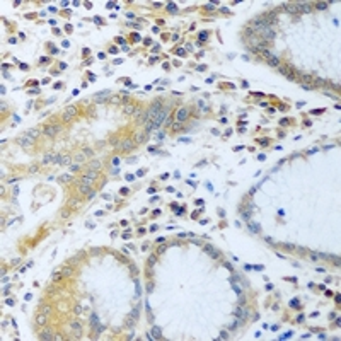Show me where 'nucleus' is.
Returning <instances> with one entry per match:
<instances>
[{
    "instance_id": "nucleus-14",
    "label": "nucleus",
    "mask_w": 341,
    "mask_h": 341,
    "mask_svg": "<svg viewBox=\"0 0 341 341\" xmlns=\"http://www.w3.org/2000/svg\"><path fill=\"white\" fill-rule=\"evenodd\" d=\"M46 321H48V317H46V314H38V317H36V324L38 326H45L46 324Z\"/></svg>"
},
{
    "instance_id": "nucleus-56",
    "label": "nucleus",
    "mask_w": 341,
    "mask_h": 341,
    "mask_svg": "<svg viewBox=\"0 0 341 341\" xmlns=\"http://www.w3.org/2000/svg\"><path fill=\"white\" fill-rule=\"evenodd\" d=\"M254 270H258V271H261V270H263V264H256V266H254Z\"/></svg>"
},
{
    "instance_id": "nucleus-20",
    "label": "nucleus",
    "mask_w": 341,
    "mask_h": 341,
    "mask_svg": "<svg viewBox=\"0 0 341 341\" xmlns=\"http://www.w3.org/2000/svg\"><path fill=\"white\" fill-rule=\"evenodd\" d=\"M58 181L60 183H70V181H74V176H72V174H63V176L58 177Z\"/></svg>"
},
{
    "instance_id": "nucleus-52",
    "label": "nucleus",
    "mask_w": 341,
    "mask_h": 341,
    "mask_svg": "<svg viewBox=\"0 0 341 341\" xmlns=\"http://www.w3.org/2000/svg\"><path fill=\"white\" fill-rule=\"evenodd\" d=\"M176 53H177V55H184V49H183V48H177Z\"/></svg>"
},
{
    "instance_id": "nucleus-41",
    "label": "nucleus",
    "mask_w": 341,
    "mask_h": 341,
    "mask_svg": "<svg viewBox=\"0 0 341 341\" xmlns=\"http://www.w3.org/2000/svg\"><path fill=\"white\" fill-rule=\"evenodd\" d=\"M154 264H155V256H150V258H148V266L152 268Z\"/></svg>"
},
{
    "instance_id": "nucleus-35",
    "label": "nucleus",
    "mask_w": 341,
    "mask_h": 341,
    "mask_svg": "<svg viewBox=\"0 0 341 341\" xmlns=\"http://www.w3.org/2000/svg\"><path fill=\"white\" fill-rule=\"evenodd\" d=\"M249 229H251V232H259L258 223H252V222H251V223H249Z\"/></svg>"
},
{
    "instance_id": "nucleus-53",
    "label": "nucleus",
    "mask_w": 341,
    "mask_h": 341,
    "mask_svg": "<svg viewBox=\"0 0 341 341\" xmlns=\"http://www.w3.org/2000/svg\"><path fill=\"white\" fill-rule=\"evenodd\" d=\"M164 251H165V246H160L159 249H157V252H159V254H160V252H164Z\"/></svg>"
},
{
    "instance_id": "nucleus-61",
    "label": "nucleus",
    "mask_w": 341,
    "mask_h": 341,
    "mask_svg": "<svg viewBox=\"0 0 341 341\" xmlns=\"http://www.w3.org/2000/svg\"><path fill=\"white\" fill-rule=\"evenodd\" d=\"M74 310H75V314H80V312H82V310H80V307H78V305H77V307L74 309Z\"/></svg>"
},
{
    "instance_id": "nucleus-50",
    "label": "nucleus",
    "mask_w": 341,
    "mask_h": 341,
    "mask_svg": "<svg viewBox=\"0 0 341 341\" xmlns=\"http://www.w3.org/2000/svg\"><path fill=\"white\" fill-rule=\"evenodd\" d=\"M29 171H31V172H38V165H31Z\"/></svg>"
},
{
    "instance_id": "nucleus-3",
    "label": "nucleus",
    "mask_w": 341,
    "mask_h": 341,
    "mask_svg": "<svg viewBox=\"0 0 341 341\" xmlns=\"http://www.w3.org/2000/svg\"><path fill=\"white\" fill-rule=\"evenodd\" d=\"M75 116H77V109H75L74 106H68L65 107V111H63V121H70V119H74Z\"/></svg>"
},
{
    "instance_id": "nucleus-23",
    "label": "nucleus",
    "mask_w": 341,
    "mask_h": 341,
    "mask_svg": "<svg viewBox=\"0 0 341 341\" xmlns=\"http://www.w3.org/2000/svg\"><path fill=\"white\" fill-rule=\"evenodd\" d=\"M268 63H270V65H271V67H278V65H280V58L273 55V56L270 58V60H268Z\"/></svg>"
},
{
    "instance_id": "nucleus-51",
    "label": "nucleus",
    "mask_w": 341,
    "mask_h": 341,
    "mask_svg": "<svg viewBox=\"0 0 341 341\" xmlns=\"http://www.w3.org/2000/svg\"><path fill=\"white\" fill-rule=\"evenodd\" d=\"M109 53H118V48H116V46H113V48H109Z\"/></svg>"
},
{
    "instance_id": "nucleus-33",
    "label": "nucleus",
    "mask_w": 341,
    "mask_h": 341,
    "mask_svg": "<svg viewBox=\"0 0 341 341\" xmlns=\"http://www.w3.org/2000/svg\"><path fill=\"white\" fill-rule=\"evenodd\" d=\"M152 338H157V339L160 338V329H159V328H154V329H152Z\"/></svg>"
},
{
    "instance_id": "nucleus-26",
    "label": "nucleus",
    "mask_w": 341,
    "mask_h": 341,
    "mask_svg": "<svg viewBox=\"0 0 341 341\" xmlns=\"http://www.w3.org/2000/svg\"><path fill=\"white\" fill-rule=\"evenodd\" d=\"M72 159H74V157H70V155H63L62 165H70V164H72Z\"/></svg>"
},
{
    "instance_id": "nucleus-32",
    "label": "nucleus",
    "mask_w": 341,
    "mask_h": 341,
    "mask_svg": "<svg viewBox=\"0 0 341 341\" xmlns=\"http://www.w3.org/2000/svg\"><path fill=\"white\" fill-rule=\"evenodd\" d=\"M109 103H113V104H121V96H114V97H111V99H109Z\"/></svg>"
},
{
    "instance_id": "nucleus-10",
    "label": "nucleus",
    "mask_w": 341,
    "mask_h": 341,
    "mask_svg": "<svg viewBox=\"0 0 341 341\" xmlns=\"http://www.w3.org/2000/svg\"><path fill=\"white\" fill-rule=\"evenodd\" d=\"M53 333H51V329H43L41 333H39V339H53Z\"/></svg>"
},
{
    "instance_id": "nucleus-6",
    "label": "nucleus",
    "mask_w": 341,
    "mask_h": 341,
    "mask_svg": "<svg viewBox=\"0 0 341 341\" xmlns=\"http://www.w3.org/2000/svg\"><path fill=\"white\" fill-rule=\"evenodd\" d=\"M176 118H177V121H179V123L186 121V119L189 118V109H188V107H181V109H177Z\"/></svg>"
},
{
    "instance_id": "nucleus-34",
    "label": "nucleus",
    "mask_w": 341,
    "mask_h": 341,
    "mask_svg": "<svg viewBox=\"0 0 341 341\" xmlns=\"http://www.w3.org/2000/svg\"><path fill=\"white\" fill-rule=\"evenodd\" d=\"M62 160H63V155H62V154H58V155H55V164L62 165Z\"/></svg>"
},
{
    "instance_id": "nucleus-12",
    "label": "nucleus",
    "mask_w": 341,
    "mask_h": 341,
    "mask_svg": "<svg viewBox=\"0 0 341 341\" xmlns=\"http://www.w3.org/2000/svg\"><path fill=\"white\" fill-rule=\"evenodd\" d=\"M283 7H285V10H287L288 14H299V7H297V4H285Z\"/></svg>"
},
{
    "instance_id": "nucleus-28",
    "label": "nucleus",
    "mask_w": 341,
    "mask_h": 341,
    "mask_svg": "<svg viewBox=\"0 0 341 341\" xmlns=\"http://www.w3.org/2000/svg\"><path fill=\"white\" fill-rule=\"evenodd\" d=\"M198 106H200V107L203 109V113H208V111H210V107L205 104V101H198Z\"/></svg>"
},
{
    "instance_id": "nucleus-4",
    "label": "nucleus",
    "mask_w": 341,
    "mask_h": 341,
    "mask_svg": "<svg viewBox=\"0 0 341 341\" xmlns=\"http://www.w3.org/2000/svg\"><path fill=\"white\" fill-rule=\"evenodd\" d=\"M167 113H169V109H162V111L154 118V128H159L160 125H162V121H164L165 116H167Z\"/></svg>"
},
{
    "instance_id": "nucleus-49",
    "label": "nucleus",
    "mask_w": 341,
    "mask_h": 341,
    "mask_svg": "<svg viewBox=\"0 0 341 341\" xmlns=\"http://www.w3.org/2000/svg\"><path fill=\"white\" fill-rule=\"evenodd\" d=\"M174 130H176V132H177V130H181V123H179V121L174 123Z\"/></svg>"
},
{
    "instance_id": "nucleus-39",
    "label": "nucleus",
    "mask_w": 341,
    "mask_h": 341,
    "mask_svg": "<svg viewBox=\"0 0 341 341\" xmlns=\"http://www.w3.org/2000/svg\"><path fill=\"white\" fill-rule=\"evenodd\" d=\"M290 307H293V309H300L299 300H297V299H295V300H292V302H290Z\"/></svg>"
},
{
    "instance_id": "nucleus-58",
    "label": "nucleus",
    "mask_w": 341,
    "mask_h": 341,
    "mask_svg": "<svg viewBox=\"0 0 341 341\" xmlns=\"http://www.w3.org/2000/svg\"><path fill=\"white\" fill-rule=\"evenodd\" d=\"M223 266H225L227 270H230V271H232V264H230V263H225V264H223Z\"/></svg>"
},
{
    "instance_id": "nucleus-13",
    "label": "nucleus",
    "mask_w": 341,
    "mask_h": 341,
    "mask_svg": "<svg viewBox=\"0 0 341 341\" xmlns=\"http://www.w3.org/2000/svg\"><path fill=\"white\" fill-rule=\"evenodd\" d=\"M297 7H299V12H307L309 14L310 10H312V5L305 4V2H304V4H297Z\"/></svg>"
},
{
    "instance_id": "nucleus-8",
    "label": "nucleus",
    "mask_w": 341,
    "mask_h": 341,
    "mask_svg": "<svg viewBox=\"0 0 341 341\" xmlns=\"http://www.w3.org/2000/svg\"><path fill=\"white\" fill-rule=\"evenodd\" d=\"M70 329L75 333V336H77V338L82 334V326H80V322H78V321H72V322H70Z\"/></svg>"
},
{
    "instance_id": "nucleus-42",
    "label": "nucleus",
    "mask_w": 341,
    "mask_h": 341,
    "mask_svg": "<svg viewBox=\"0 0 341 341\" xmlns=\"http://www.w3.org/2000/svg\"><path fill=\"white\" fill-rule=\"evenodd\" d=\"M206 38H208V33H206V31H203V33H200V39H201V41H205Z\"/></svg>"
},
{
    "instance_id": "nucleus-40",
    "label": "nucleus",
    "mask_w": 341,
    "mask_h": 341,
    "mask_svg": "<svg viewBox=\"0 0 341 341\" xmlns=\"http://www.w3.org/2000/svg\"><path fill=\"white\" fill-rule=\"evenodd\" d=\"M78 171V164H74V165H70V172L72 174H75Z\"/></svg>"
},
{
    "instance_id": "nucleus-2",
    "label": "nucleus",
    "mask_w": 341,
    "mask_h": 341,
    "mask_svg": "<svg viewBox=\"0 0 341 341\" xmlns=\"http://www.w3.org/2000/svg\"><path fill=\"white\" fill-rule=\"evenodd\" d=\"M60 130H62V126L60 125H48V126H45V130H43V133H45L46 136H55L60 133Z\"/></svg>"
},
{
    "instance_id": "nucleus-18",
    "label": "nucleus",
    "mask_w": 341,
    "mask_h": 341,
    "mask_svg": "<svg viewBox=\"0 0 341 341\" xmlns=\"http://www.w3.org/2000/svg\"><path fill=\"white\" fill-rule=\"evenodd\" d=\"M147 136H148V135H147V133L143 132V130H142V132H140L138 135L135 136V143H142V142H143V140L147 138Z\"/></svg>"
},
{
    "instance_id": "nucleus-38",
    "label": "nucleus",
    "mask_w": 341,
    "mask_h": 341,
    "mask_svg": "<svg viewBox=\"0 0 341 341\" xmlns=\"http://www.w3.org/2000/svg\"><path fill=\"white\" fill-rule=\"evenodd\" d=\"M281 246H283L287 251H293V249H297V246H293V244H281Z\"/></svg>"
},
{
    "instance_id": "nucleus-45",
    "label": "nucleus",
    "mask_w": 341,
    "mask_h": 341,
    "mask_svg": "<svg viewBox=\"0 0 341 341\" xmlns=\"http://www.w3.org/2000/svg\"><path fill=\"white\" fill-rule=\"evenodd\" d=\"M242 217H244V218H249V217H251V210H246V212H242Z\"/></svg>"
},
{
    "instance_id": "nucleus-24",
    "label": "nucleus",
    "mask_w": 341,
    "mask_h": 341,
    "mask_svg": "<svg viewBox=\"0 0 341 341\" xmlns=\"http://www.w3.org/2000/svg\"><path fill=\"white\" fill-rule=\"evenodd\" d=\"M26 135L31 136V138H36V136L39 135V130H36V128H33V130H27V132H26Z\"/></svg>"
},
{
    "instance_id": "nucleus-54",
    "label": "nucleus",
    "mask_w": 341,
    "mask_h": 341,
    "mask_svg": "<svg viewBox=\"0 0 341 341\" xmlns=\"http://www.w3.org/2000/svg\"><path fill=\"white\" fill-rule=\"evenodd\" d=\"M126 17H128V19H135V16H133V12H126Z\"/></svg>"
},
{
    "instance_id": "nucleus-59",
    "label": "nucleus",
    "mask_w": 341,
    "mask_h": 341,
    "mask_svg": "<svg viewBox=\"0 0 341 341\" xmlns=\"http://www.w3.org/2000/svg\"><path fill=\"white\" fill-rule=\"evenodd\" d=\"M53 339H56V341H62V339H63V336H60V334H56V336H55Z\"/></svg>"
},
{
    "instance_id": "nucleus-43",
    "label": "nucleus",
    "mask_w": 341,
    "mask_h": 341,
    "mask_svg": "<svg viewBox=\"0 0 341 341\" xmlns=\"http://www.w3.org/2000/svg\"><path fill=\"white\" fill-rule=\"evenodd\" d=\"M215 5H217V4H206V5H205V9H206V10H213Z\"/></svg>"
},
{
    "instance_id": "nucleus-31",
    "label": "nucleus",
    "mask_w": 341,
    "mask_h": 341,
    "mask_svg": "<svg viewBox=\"0 0 341 341\" xmlns=\"http://www.w3.org/2000/svg\"><path fill=\"white\" fill-rule=\"evenodd\" d=\"M167 10H169V12H172V14H174V12H177V7H176V4H174V2H171V4L167 5Z\"/></svg>"
},
{
    "instance_id": "nucleus-44",
    "label": "nucleus",
    "mask_w": 341,
    "mask_h": 341,
    "mask_svg": "<svg viewBox=\"0 0 341 341\" xmlns=\"http://www.w3.org/2000/svg\"><path fill=\"white\" fill-rule=\"evenodd\" d=\"M68 215H70V210H68V208H65V210L62 212V217L65 218V217H68Z\"/></svg>"
},
{
    "instance_id": "nucleus-47",
    "label": "nucleus",
    "mask_w": 341,
    "mask_h": 341,
    "mask_svg": "<svg viewBox=\"0 0 341 341\" xmlns=\"http://www.w3.org/2000/svg\"><path fill=\"white\" fill-rule=\"evenodd\" d=\"M220 338H222V339H227V338H229V334H227V331H222V333H220Z\"/></svg>"
},
{
    "instance_id": "nucleus-57",
    "label": "nucleus",
    "mask_w": 341,
    "mask_h": 341,
    "mask_svg": "<svg viewBox=\"0 0 341 341\" xmlns=\"http://www.w3.org/2000/svg\"><path fill=\"white\" fill-rule=\"evenodd\" d=\"M259 142H261V145H268V143H270V140H268V138L266 140H259Z\"/></svg>"
},
{
    "instance_id": "nucleus-22",
    "label": "nucleus",
    "mask_w": 341,
    "mask_h": 341,
    "mask_svg": "<svg viewBox=\"0 0 341 341\" xmlns=\"http://www.w3.org/2000/svg\"><path fill=\"white\" fill-rule=\"evenodd\" d=\"M99 167H101V162H99V160H92V162H89V169H91V171H97Z\"/></svg>"
},
{
    "instance_id": "nucleus-1",
    "label": "nucleus",
    "mask_w": 341,
    "mask_h": 341,
    "mask_svg": "<svg viewBox=\"0 0 341 341\" xmlns=\"http://www.w3.org/2000/svg\"><path fill=\"white\" fill-rule=\"evenodd\" d=\"M160 111H162V104H160V101H155V103L152 104V107L145 113V114H147V119H152V121H154V118H155Z\"/></svg>"
},
{
    "instance_id": "nucleus-11",
    "label": "nucleus",
    "mask_w": 341,
    "mask_h": 341,
    "mask_svg": "<svg viewBox=\"0 0 341 341\" xmlns=\"http://www.w3.org/2000/svg\"><path fill=\"white\" fill-rule=\"evenodd\" d=\"M203 249H205L206 252L212 256V258H218V252H217V249H215L213 246H210V244H205V246H203Z\"/></svg>"
},
{
    "instance_id": "nucleus-62",
    "label": "nucleus",
    "mask_w": 341,
    "mask_h": 341,
    "mask_svg": "<svg viewBox=\"0 0 341 341\" xmlns=\"http://www.w3.org/2000/svg\"><path fill=\"white\" fill-rule=\"evenodd\" d=\"M319 113H322V109H314L312 114H319Z\"/></svg>"
},
{
    "instance_id": "nucleus-36",
    "label": "nucleus",
    "mask_w": 341,
    "mask_h": 341,
    "mask_svg": "<svg viewBox=\"0 0 341 341\" xmlns=\"http://www.w3.org/2000/svg\"><path fill=\"white\" fill-rule=\"evenodd\" d=\"M97 322H99V321H97V316H96V314H92V316H91V324L96 328V326H97Z\"/></svg>"
},
{
    "instance_id": "nucleus-48",
    "label": "nucleus",
    "mask_w": 341,
    "mask_h": 341,
    "mask_svg": "<svg viewBox=\"0 0 341 341\" xmlns=\"http://www.w3.org/2000/svg\"><path fill=\"white\" fill-rule=\"evenodd\" d=\"M107 9H118V5L113 4V2H109V4H107Z\"/></svg>"
},
{
    "instance_id": "nucleus-19",
    "label": "nucleus",
    "mask_w": 341,
    "mask_h": 341,
    "mask_svg": "<svg viewBox=\"0 0 341 341\" xmlns=\"http://www.w3.org/2000/svg\"><path fill=\"white\" fill-rule=\"evenodd\" d=\"M62 275H63V276H74V268H72V266L62 268Z\"/></svg>"
},
{
    "instance_id": "nucleus-29",
    "label": "nucleus",
    "mask_w": 341,
    "mask_h": 341,
    "mask_svg": "<svg viewBox=\"0 0 341 341\" xmlns=\"http://www.w3.org/2000/svg\"><path fill=\"white\" fill-rule=\"evenodd\" d=\"M39 312H41V314H46V316H48V314L51 312V307H49V305H43V307L39 309Z\"/></svg>"
},
{
    "instance_id": "nucleus-17",
    "label": "nucleus",
    "mask_w": 341,
    "mask_h": 341,
    "mask_svg": "<svg viewBox=\"0 0 341 341\" xmlns=\"http://www.w3.org/2000/svg\"><path fill=\"white\" fill-rule=\"evenodd\" d=\"M43 164H55V155L53 154H46L45 155V159H43Z\"/></svg>"
},
{
    "instance_id": "nucleus-9",
    "label": "nucleus",
    "mask_w": 341,
    "mask_h": 341,
    "mask_svg": "<svg viewBox=\"0 0 341 341\" xmlns=\"http://www.w3.org/2000/svg\"><path fill=\"white\" fill-rule=\"evenodd\" d=\"M109 96H111V92H109V91H104V92H97V94L94 96V101H96V103H104V101H106V99L109 97Z\"/></svg>"
},
{
    "instance_id": "nucleus-15",
    "label": "nucleus",
    "mask_w": 341,
    "mask_h": 341,
    "mask_svg": "<svg viewBox=\"0 0 341 341\" xmlns=\"http://www.w3.org/2000/svg\"><path fill=\"white\" fill-rule=\"evenodd\" d=\"M135 111H136V109H135L133 104H125V106H123V113H125V114H133Z\"/></svg>"
},
{
    "instance_id": "nucleus-46",
    "label": "nucleus",
    "mask_w": 341,
    "mask_h": 341,
    "mask_svg": "<svg viewBox=\"0 0 341 341\" xmlns=\"http://www.w3.org/2000/svg\"><path fill=\"white\" fill-rule=\"evenodd\" d=\"M82 152H84V154H85V155H92V150H91V148H87V147H85V148H84Z\"/></svg>"
},
{
    "instance_id": "nucleus-37",
    "label": "nucleus",
    "mask_w": 341,
    "mask_h": 341,
    "mask_svg": "<svg viewBox=\"0 0 341 341\" xmlns=\"http://www.w3.org/2000/svg\"><path fill=\"white\" fill-rule=\"evenodd\" d=\"M62 276H63V275H62V271H60V273H55V275H53V281H55V283H58Z\"/></svg>"
},
{
    "instance_id": "nucleus-60",
    "label": "nucleus",
    "mask_w": 341,
    "mask_h": 341,
    "mask_svg": "<svg viewBox=\"0 0 341 341\" xmlns=\"http://www.w3.org/2000/svg\"><path fill=\"white\" fill-rule=\"evenodd\" d=\"M136 160H138V159H136V157H133V159H128V162H132V164H135Z\"/></svg>"
},
{
    "instance_id": "nucleus-55",
    "label": "nucleus",
    "mask_w": 341,
    "mask_h": 341,
    "mask_svg": "<svg viewBox=\"0 0 341 341\" xmlns=\"http://www.w3.org/2000/svg\"><path fill=\"white\" fill-rule=\"evenodd\" d=\"M143 174H145V169H140L138 172H136V176H143Z\"/></svg>"
},
{
    "instance_id": "nucleus-30",
    "label": "nucleus",
    "mask_w": 341,
    "mask_h": 341,
    "mask_svg": "<svg viewBox=\"0 0 341 341\" xmlns=\"http://www.w3.org/2000/svg\"><path fill=\"white\" fill-rule=\"evenodd\" d=\"M78 205H80V201H78V200H75V198L68 201V206H70V208H77Z\"/></svg>"
},
{
    "instance_id": "nucleus-27",
    "label": "nucleus",
    "mask_w": 341,
    "mask_h": 341,
    "mask_svg": "<svg viewBox=\"0 0 341 341\" xmlns=\"http://www.w3.org/2000/svg\"><path fill=\"white\" fill-rule=\"evenodd\" d=\"M316 9H319V10H326V9H328V2H317Z\"/></svg>"
},
{
    "instance_id": "nucleus-21",
    "label": "nucleus",
    "mask_w": 341,
    "mask_h": 341,
    "mask_svg": "<svg viewBox=\"0 0 341 341\" xmlns=\"http://www.w3.org/2000/svg\"><path fill=\"white\" fill-rule=\"evenodd\" d=\"M235 316L239 317V321H244V319H246V317H247V314L244 312V309H242V307H239L237 310H235Z\"/></svg>"
},
{
    "instance_id": "nucleus-7",
    "label": "nucleus",
    "mask_w": 341,
    "mask_h": 341,
    "mask_svg": "<svg viewBox=\"0 0 341 341\" xmlns=\"http://www.w3.org/2000/svg\"><path fill=\"white\" fill-rule=\"evenodd\" d=\"M17 143L21 145V147H31V145L34 143V138H31V136H27V135H22V136L17 138Z\"/></svg>"
},
{
    "instance_id": "nucleus-25",
    "label": "nucleus",
    "mask_w": 341,
    "mask_h": 341,
    "mask_svg": "<svg viewBox=\"0 0 341 341\" xmlns=\"http://www.w3.org/2000/svg\"><path fill=\"white\" fill-rule=\"evenodd\" d=\"M74 159H75V162H77V164L84 162V159H85V157H84V152H80V154H75V155H74Z\"/></svg>"
},
{
    "instance_id": "nucleus-5",
    "label": "nucleus",
    "mask_w": 341,
    "mask_h": 341,
    "mask_svg": "<svg viewBox=\"0 0 341 341\" xmlns=\"http://www.w3.org/2000/svg\"><path fill=\"white\" fill-rule=\"evenodd\" d=\"M133 145H136V143H135V140H132V138L123 140V142H121V145H118V150L128 152V150H132V148H133Z\"/></svg>"
},
{
    "instance_id": "nucleus-16",
    "label": "nucleus",
    "mask_w": 341,
    "mask_h": 341,
    "mask_svg": "<svg viewBox=\"0 0 341 341\" xmlns=\"http://www.w3.org/2000/svg\"><path fill=\"white\" fill-rule=\"evenodd\" d=\"M91 191V184H78V193L80 194H89Z\"/></svg>"
}]
</instances>
